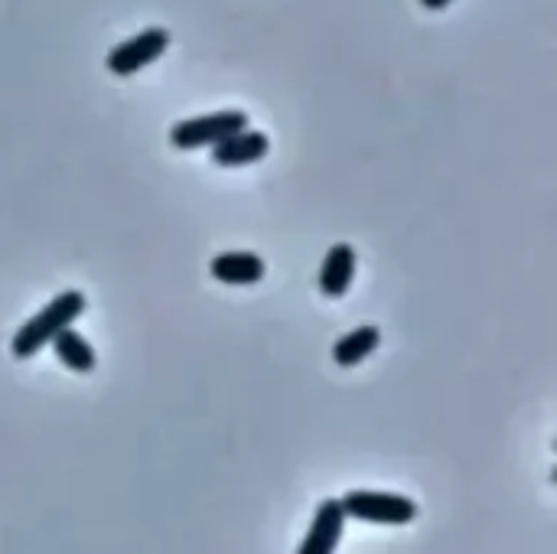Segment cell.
<instances>
[{
  "label": "cell",
  "instance_id": "277c9868",
  "mask_svg": "<svg viewBox=\"0 0 557 554\" xmlns=\"http://www.w3.org/2000/svg\"><path fill=\"white\" fill-rule=\"evenodd\" d=\"M170 46V33L163 26H147L140 33H134L131 39H124L121 46H114L104 56V69L117 78L137 75L140 69H147L150 62H157Z\"/></svg>",
  "mask_w": 557,
  "mask_h": 554
},
{
  "label": "cell",
  "instance_id": "52a82bcc",
  "mask_svg": "<svg viewBox=\"0 0 557 554\" xmlns=\"http://www.w3.org/2000/svg\"><path fill=\"white\" fill-rule=\"evenodd\" d=\"M209 274L222 284H232V287H251V284L264 281L268 264L255 251H225V255H215L209 261Z\"/></svg>",
  "mask_w": 557,
  "mask_h": 554
},
{
  "label": "cell",
  "instance_id": "ba28073f",
  "mask_svg": "<svg viewBox=\"0 0 557 554\" xmlns=\"http://www.w3.org/2000/svg\"><path fill=\"white\" fill-rule=\"evenodd\" d=\"M320 291L333 300H339L352 281H356V248L349 242H336L330 245V251L323 255V264H320Z\"/></svg>",
  "mask_w": 557,
  "mask_h": 554
},
{
  "label": "cell",
  "instance_id": "5b68a950",
  "mask_svg": "<svg viewBox=\"0 0 557 554\" xmlns=\"http://www.w3.org/2000/svg\"><path fill=\"white\" fill-rule=\"evenodd\" d=\"M343 532H346V513H343L339 500H323L313 513L310 532L297 554H336Z\"/></svg>",
  "mask_w": 557,
  "mask_h": 554
},
{
  "label": "cell",
  "instance_id": "30bf717a",
  "mask_svg": "<svg viewBox=\"0 0 557 554\" xmlns=\"http://www.w3.org/2000/svg\"><path fill=\"white\" fill-rule=\"evenodd\" d=\"M49 346H52L55 359H59L65 369L78 372V376H88V372H95V366H98L95 346H91L75 327H65L62 333H55Z\"/></svg>",
  "mask_w": 557,
  "mask_h": 554
},
{
  "label": "cell",
  "instance_id": "3957f363",
  "mask_svg": "<svg viewBox=\"0 0 557 554\" xmlns=\"http://www.w3.org/2000/svg\"><path fill=\"white\" fill-rule=\"evenodd\" d=\"M242 127H248V114L238 108H225V111L176 121L170 127V144L176 150H202V147H215L219 140L232 137Z\"/></svg>",
  "mask_w": 557,
  "mask_h": 554
},
{
  "label": "cell",
  "instance_id": "8fae6325",
  "mask_svg": "<svg viewBox=\"0 0 557 554\" xmlns=\"http://www.w3.org/2000/svg\"><path fill=\"white\" fill-rule=\"evenodd\" d=\"M421 7H428V10H444V7H450L454 0H418Z\"/></svg>",
  "mask_w": 557,
  "mask_h": 554
},
{
  "label": "cell",
  "instance_id": "6da1fadb",
  "mask_svg": "<svg viewBox=\"0 0 557 554\" xmlns=\"http://www.w3.org/2000/svg\"><path fill=\"white\" fill-rule=\"evenodd\" d=\"M88 300L82 291H62L55 294L39 313H33L10 340V353L16 359H33L39 349H46L52 343L55 333H62L65 327H72L82 313H85Z\"/></svg>",
  "mask_w": 557,
  "mask_h": 554
},
{
  "label": "cell",
  "instance_id": "8992f818",
  "mask_svg": "<svg viewBox=\"0 0 557 554\" xmlns=\"http://www.w3.org/2000/svg\"><path fill=\"white\" fill-rule=\"evenodd\" d=\"M271 150V140L264 131H255V127H242L235 131L232 137L219 140L212 147V163L225 167V170H235V167H251L258 160H264Z\"/></svg>",
  "mask_w": 557,
  "mask_h": 554
},
{
  "label": "cell",
  "instance_id": "7a4b0ae2",
  "mask_svg": "<svg viewBox=\"0 0 557 554\" xmlns=\"http://www.w3.org/2000/svg\"><path fill=\"white\" fill-rule=\"evenodd\" d=\"M346 519L372 522V526H408L418 519V503L401 493H375V490H349L339 500Z\"/></svg>",
  "mask_w": 557,
  "mask_h": 554
},
{
  "label": "cell",
  "instance_id": "9c48e42d",
  "mask_svg": "<svg viewBox=\"0 0 557 554\" xmlns=\"http://www.w3.org/2000/svg\"><path fill=\"white\" fill-rule=\"evenodd\" d=\"M379 343H382V333H379V327H356V330H349V333H343L336 343H333V362L339 366V369H356V366H362L375 349H379Z\"/></svg>",
  "mask_w": 557,
  "mask_h": 554
}]
</instances>
